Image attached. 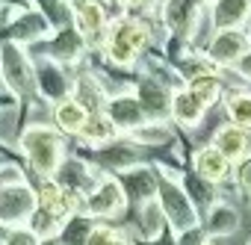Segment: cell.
<instances>
[{"mask_svg": "<svg viewBox=\"0 0 251 245\" xmlns=\"http://www.w3.org/2000/svg\"><path fill=\"white\" fill-rule=\"evenodd\" d=\"M18 145L33 174H39V180H50L65 163V142L48 124H27L18 136Z\"/></svg>", "mask_w": 251, "mask_h": 245, "instance_id": "6da1fadb", "label": "cell"}, {"mask_svg": "<svg viewBox=\"0 0 251 245\" xmlns=\"http://www.w3.org/2000/svg\"><path fill=\"white\" fill-rule=\"evenodd\" d=\"M157 177H160V192H157V201L169 219V230L172 236H183L186 230H195L201 227L198 221V207L192 204L186 186L180 177H175V172H169L166 166L157 169Z\"/></svg>", "mask_w": 251, "mask_h": 245, "instance_id": "7a4b0ae2", "label": "cell"}, {"mask_svg": "<svg viewBox=\"0 0 251 245\" xmlns=\"http://www.w3.org/2000/svg\"><path fill=\"white\" fill-rule=\"evenodd\" d=\"M0 80L18 100H36L42 95L30 53L15 42H0Z\"/></svg>", "mask_w": 251, "mask_h": 245, "instance_id": "3957f363", "label": "cell"}, {"mask_svg": "<svg viewBox=\"0 0 251 245\" xmlns=\"http://www.w3.org/2000/svg\"><path fill=\"white\" fill-rule=\"evenodd\" d=\"M148 45V27L145 21L133 18V15H121L109 24V33H106V56L121 65V68H130L136 62V56L142 53V48Z\"/></svg>", "mask_w": 251, "mask_h": 245, "instance_id": "277c9868", "label": "cell"}, {"mask_svg": "<svg viewBox=\"0 0 251 245\" xmlns=\"http://www.w3.org/2000/svg\"><path fill=\"white\" fill-rule=\"evenodd\" d=\"M39 207V189H33L21 174L0 186V224L3 227H27Z\"/></svg>", "mask_w": 251, "mask_h": 245, "instance_id": "5b68a950", "label": "cell"}, {"mask_svg": "<svg viewBox=\"0 0 251 245\" xmlns=\"http://www.w3.org/2000/svg\"><path fill=\"white\" fill-rule=\"evenodd\" d=\"M92 166L100 172V174H109V177H121L133 169H142L145 166V148L139 142H133L130 136H118L115 142L92 151Z\"/></svg>", "mask_w": 251, "mask_h": 245, "instance_id": "8992f818", "label": "cell"}, {"mask_svg": "<svg viewBox=\"0 0 251 245\" xmlns=\"http://www.w3.org/2000/svg\"><path fill=\"white\" fill-rule=\"evenodd\" d=\"M127 204V195H124V186L118 177H103L86 198H83V213H89L92 219H115L118 213H124Z\"/></svg>", "mask_w": 251, "mask_h": 245, "instance_id": "52a82bcc", "label": "cell"}, {"mask_svg": "<svg viewBox=\"0 0 251 245\" xmlns=\"http://www.w3.org/2000/svg\"><path fill=\"white\" fill-rule=\"evenodd\" d=\"M251 50V39L245 30H219L213 33V39L207 42L204 56L210 59V65L219 68H236L239 59Z\"/></svg>", "mask_w": 251, "mask_h": 245, "instance_id": "ba28073f", "label": "cell"}, {"mask_svg": "<svg viewBox=\"0 0 251 245\" xmlns=\"http://www.w3.org/2000/svg\"><path fill=\"white\" fill-rule=\"evenodd\" d=\"M106 174H100L92 163H86V160H80V157H65V163L59 166V172L53 174V180L68 192V195H74V198H86L100 180H103Z\"/></svg>", "mask_w": 251, "mask_h": 245, "instance_id": "9c48e42d", "label": "cell"}, {"mask_svg": "<svg viewBox=\"0 0 251 245\" xmlns=\"http://www.w3.org/2000/svg\"><path fill=\"white\" fill-rule=\"evenodd\" d=\"M74 27L80 30V36L86 39L89 48L106 45V33H109V21L106 12L100 6V0H74Z\"/></svg>", "mask_w": 251, "mask_h": 245, "instance_id": "30bf717a", "label": "cell"}, {"mask_svg": "<svg viewBox=\"0 0 251 245\" xmlns=\"http://www.w3.org/2000/svg\"><path fill=\"white\" fill-rule=\"evenodd\" d=\"M198 18L201 6L195 0H163V24L175 39L192 42L198 33Z\"/></svg>", "mask_w": 251, "mask_h": 245, "instance_id": "8fae6325", "label": "cell"}, {"mask_svg": "<svg viewBox=\"0 0 251 245\" xmlns=\"http://www.w3.org/2000/svg\"><path fill=\"white\" fill-rule=\"evenodd\" d=\"M86 50H89V45H86V39L80 36L77 27H65L50 42L42 45V56L56 62V65H77L86 56Z\"/></svg>", "mask_w": 251, "mask_h": 245, "instance_id": "7c38bea8", "label": "cell"}, {"mask_svg": "<svg viewBox=\"0 0 251 245\" xmlns=\"http://www.w3.org/2000/svg\"><path fill=\"white\" fill-rule=\"evenodd\" d=\"M136 98L145 109V115L151 121H166L172 115V98L175 92H169V86L163 80H157L154 74H145L139 83H136Z\"/></svg>", "mask_w": 251, "mask_h": 245, "instance_id": "4fadbf2b", "label": "cell"}, {"mask_svg": "<svg viewBox=\"0 0 251 245\" xmlns=\"http://www.w3.org/2000/svg\"><path fill=\"white\" fill-rule=\"evenodd\" d=\"M130 227H133V236L145 245L151 242H160L169 230V219L160 207V201H148L142 207H133L130 210Z\"/></svg>", "mask_w": 251, "mask_h": 245, "instance_id": "5bb4252c", "label": "cell"}, {"mask_svg": "<svg viewBox=\"0 0 251 245\" xmlns=\"http://www.w3.org/2000/svg\"><path fill=\"white\" fill-rule=\"evenodd\" d=\"M103 112L112 118V124L121 130V136L136 133L139 127H145L148 121H151L145 115V109H142V103H139L136 95H115V98H109V103H106Z\"/></svg>", "mask_w": 251, "mask_h": 245, "instance_id": "9a60e30c", "label": "cell"}, {"mask_svg": "<svg viewBox=\"0 0 251 245\" xmlns=\"http://www.w3.org/2000/svg\"><path fill=\"white\" fill-rule=\"evenodd\" d=\"M36 77H39V92L56 106V103H62V100H68V98H74L71 95V89H74V80L62 71V65H56V62H50V59H39V65H36Z\"/></svg>", "mask_w": 251, "mask_h": 245, "instance_id": "2e32d148", "label": "cell"}, {"mask_svg": "<svg viewBox=\"0 0 251 245\" xmlns=\"http://www.w3.org/2000/svg\"><path fill=\"white\" fill-rule=\"evenodd\" d=\"M121 186H124V195H127V204L130 210L133 207H142L148 201H157V192H160V177L154 169L142 166V169H133L127 174H121L118 177Z\"/></svg>", "mask_w": 251, "mask_h": 245, "instance_id": "e0dca14e", "label": "cell"}, {"mask_svg": "<svg viewBox=\"0 0 251 245\" xmlns=\"http://www.w3.org/2000/svg\"><path fill=\"white\" fill-rule=\"evenodd\" d=\"M50 21L39 12V9H24L9 27H6V42H15V45H36L42 42L48 33H50Z\"/></svg>", "mask_w": 251, "mask_h": 245, "instance_id": "ac0fdd59", "label": "cell"}, {"mask_svg": "<svg viewBox=\"0 0 251 245\" xmlns=\"http://www.w3.org/2000/svg\"><path fill=\"white\" fill-rule=\"evenodd\" d=\"M213 148L230 163V166H239L242 160L251 157V136L248 130L236 127V124H222L216 133H213Z\"/></svg>", "mask_w": 251, "mask_h": 245, "instance_id": "d6986e66", "label": "cell"}, {"mask_svg": "<svg viewBox=\"0 0 251 245\" xmlns=\"http://www.w3.org/2000/svg\"><path fill=\"white\" fill-rule=\"evenodd\" d=\"M251 18V0H216L210 9V21L219 30H242L239 24H245Z\"/></svg>", "mask_w": 251, "mask_h": 245, "instance_id": "ffe728a7", "label": "cell"}, {"mask_svg": "<svg viewBox=\"0 0 251 245\" xmlns=\"http://www.w3.org/2000/svg\"><path fill=\"white\" fill-rule=\"evenodd\" d=\"M192 172L210 183H222L227 174H230V163L213 148V145H204L192 154Z\"/></svg>", "mask_w": 251, "mask_h": 245, "instance_id": "44dd1931", "label": "cell"}, {"mask_svg": "<svg viewBox=\"0 0 251 245\" xmlns=\"http://www.w3.org/2000/svg\"><path fill=\"white\" fill-rule=\"evenodd\" d=\"M204 115H207V106H204L186 86L175 92V98H172V118L177 121V124L195 130L201 121H204Z\"/></svg>", "mask_w": 251, "mask_h": 245, "instance_id": "7402d4cb", "label": "cell"}, {"mask_svg": "<svg viewBox=\"0 0 251 245\" xmlns=\"http://www.w3.org/2000/svg\"><path fill=\"white\" fill-rule=\"evenodd\" d=\"M118 127L112 124V118L106 115V112H92L89 115V121H86V127H83V133L77 136L83 145H89V148H103V145H109V142H115L118 139Z\"/></svg>", "mask_w": 251, "mask_h": 245, "instance_id": "603a6c76", "label": "cell"}, {"mask_svg": "<svg viewBox=\"0 0 251 245\" xmlns=\"http://www.w3.org/2000/svg\"><path fill=\"white\" fill-rule=\"evenodd\" d=\"M89 115H92V112H89L77 98H68V100H62V103L53 106V121H56V127H59L62 133H68V136H80V133H83Z\"/></svg>", "mask_w": 251, "mask_h": 245, "instance_id": "cb8c5ba5", "label": "cell"}, {"mask_svg": "<svg viewBox=\"0 0 251 245\" xmlns=\"http://www.w3.org/2000/svg\"><path fill=\"white\" fill-rule=\"evenodd\" d=\"M74 98L89 109V112H103L109 103V95L103 92V86L98 83V74H80L74 77Z\"/></svg>", "mask_w": 251, "mask_h": 245, "instance_id": "d4e9b609", "label": "cell"}, {"mask_svg": "<svg viewBox=\"0 0 251 245\" xmlns=\"http://www.w3.org/2000/svg\"><path fill=\"white\" fill-rule=\"evenodd\" d=\"M204 230H207V236H233L236 230H239V213L230 207V204H225V201H219L207 216H204Z\"/></svg>", "mask_w": 251, "mask_h": 245, "instance_id": "484cf974", "label": "cell"}, {"mask_svg": "<svg viewBox=\"0 0 251 245\" xmlns=\"http://www.w3.org/2000/svg\"><path fill=\"white\" fill-rule=\"evenodd\" d=\"M98 224H100V221L92 219L89 213H77V216H71V219L65 221V227L59 230L56 242H59V245H89V239H92V233H95Z\"/></svg>", "mask_w": 251, "mask_h": 245, "instance_id": "4316f807", "label": "cell"}, {"mask_svg": "<svg viewBox=\"0 0 251 245\" xmlns=\"http://www.w3.org/2000/svg\"><path fill=\"white\" fill-rule=\"evenodd\" d=\"M183 186H186V192H189V198H192V204L198 207V213H210L216 204H219V192H216V183H210V180H204V177H198L195 172L192 174H183Z\"/></svg>", "mask_w": 251, "mask_h": 245, "instance_id": "83f0119b", "label": "cell"}, {"mask_svg": "<svg viewBox=\"0 0 251 245\" xmlns=\"http://www.w3.org/2000/svg\"><path fill=\"white\" fill-rule=\"evenodd\" d=\"M225 112L230 118V124L242 127V130H251V92H242V89H233L227 92L225 98Z\"/></svg>", "mask_w": 251, "mask_h": 245, "instance_id": "f1b7e54d", "label": "cell"}, {"mask_svg": "<svg viewBox=\"0 0 251 245\" xmlns=\"http://www.w3.org/2000/svg\"><path fill=\"white\" fill-rule=\"evenodd\" d=\"M133 142H139L142 148L145 145H169L172 142V127H169V121H148L145 127H139L136 133H130Z\"/></svg>", "mask_w": 251, "mask_h": 245, "instance_id": "f546056e", "label": "cell"}, {"mask_svg": "<svg viewBox=\"0 0 251 245\" xmlns=\"http://www.w3.org/2000/svg\"><path fill=\"white\" fill-rule=\"evenodd\" d=\"M186 89L210 109L219 98H222V80L216 77V74H207V77H198V80H189L186 83Z\"/></svg>", "mask_w": 251, "mask_h": 245, "instance_id": "4dcf8cb0", "label": "cell"}, {"mask_svg": "<svg viewBox=\"0 0 251 245\" xmlns=\"http://www.w3.org/2000/svg\"><path fill=\"white\" fill-rule=\"evenodd\" d=\"M89 245H133L127 233H121L118 227H109V224H98Z\"/></svg>", "mask_w": 251, "mask_h": 245, "instance_id": "1f68e13d", "label": "cell"}, {"mask_svg": "<svg viewBox=\"0 0 251 245\" xmlns=\"http://www.w3.org/2000/svg\"><path fill=\"white\" fill-rule=\"evenodd\" d=\"M3 245H45V242H42L30 227H9Z\"/></svg>", "mask_w": 251, "mask_h": 245, "instance_id": "d6a6232c", "label": "cell"}, {"mask_svg": "<svg viewBox=\"0 0 251 245\" xmlns=\"http://www.w3.org/2000/svg\"><path fill=\"white\" fill-rule=\"evenodd\" d=\"M233 177H236V186H239L245 195H251V157L242 160L239 166H233Z\"/></svg>", "mask_w": 251, "mask_h": 245, "instance_id": "836d02e7", "label": "cell"}, {"mask_svg": "<svg viewBox=\"0 0 251 245\" xmlns=\"http://www.w3.org/2000/svg\"><path fill=\"white\" fill-rule=\"evenodd\" d=\"M175 242H177V245H207L210 239H207V230H204V224H201V227H195V230H186L183 236H175Z\"/></svg>", "mask_w": 251, "mask_h": 245, "instance_id": "e575fe53", "label": "cell"}, {"mask_svg": "<svg viewBox=\"0 0 251 245\" xmlns=\"http://www.w3.org/2000/svg\"><path fill=\"white\" fill-rule=\"evenodd\" d=\"M236 74H239L242 80H248V83H251V50H248V53L239 59V65H236Z\"/></svg>", "mask_w": 251, "mask_h": 245, "instance_id": "d590c367", "label": "cell"}, {"mask_svg": "<svg viewBox=\"0 0 251 245\" xmlns=\"http://www.w3.org/2000/svg\"><path fill=\"white\" fill-rule=\"evenodd\" d=\"M3 166H6V169H18V160H15L6 148H0V169H3Z\"/></svg>", "mask_w": 251, "mask_h": 245, "instance_id": "8d00e7d4", "label": "cell"}, {"mask_svg": "<svg viewBox=\"0 0 251 245\" xmlns=\"http://www.w3.org/2000/svg\"><path fill=\"white\" fill-rule=\"evenodd\" d=\"M6 233H9V227H3V224H0V245L6 242Z\"/></svg>", "mask_w": 251, "mask_h": 245, "instance_id": "74e56055", "label": "cell"}, {"mask_svg": "<svg viewBox=\"0 0 251 245\" xmlns=\"http://www.w3.org/2000/svg\"><path fill=\"white\" fill-rule=\"evenodd\" d=\"M118 6H133V0H115Z\"/></svg>", "mask_w": 251, "mask_h": 245, "instance_id": "f35d334b", "label": "cell"}, {"mask_svg": "<svg viewBox=\"0 0 251 245\" xmlns=\"http://www.w3.org/2000/svg\"><path fill=\"white\" fill-rule=\"evenodd\" d=\"M195 3L198 6H207V3H216V0H195Z\"/></svg>", "mask_w": 251, "mask_h": 245, "instance_id": "ab89813d", "label": "cell"}, {"mask_svg": "<svg viewBox=\"0 0 251 245\" xmlns=\"http://www.w3.org/2000/svg\"><path fill=\"white\" fill-rule=\"evenodd\" d=\"M45 245H59V242H56V239H53V242H45Z\"/></svg>", "mask_w": 251, "mask_h": 245, "instance_id": "60d3db41", "label": "cell"}, {"mask_svg": "<svg viewBox=\"0 0 251 245\" xmlns=\"http://www.w3.org/2000/svg\"><path fill=\"white\" fill-rule=\"evenodd\" d=\"M0 3H6V0H0Z\"/></svg>", "mask_w": 251, "mask_h": 245, "instance_id": "b9f144b4", "label": "cell"}, {"mask_svg": "<svg viewBox=\"0 0 251 245\" xmlns=\"http://www.w3.org/2000/svg\"><path fill=\"white\" fill-rule=\"evenodd\" d=\"M248 39H251V33H248Z\"/></svg>", "mask_w": 251, "mask_h": 245, "instance_id": "7bdbcfd3", "label": "cell"}, {"mask_svg": "<svg viewBox=\"0 0 251 245\" xmlns=\"http://www.w3.org/2000/svg\"><path fill=\"white\" fill-rule=\"evenodd\" d=\"M207 245H213V242H207Z\"/></svg>", "mask_w": 251, "mask_h": 245, "instance_id": "ee69618b", "label": "cell"}]
</instances>
